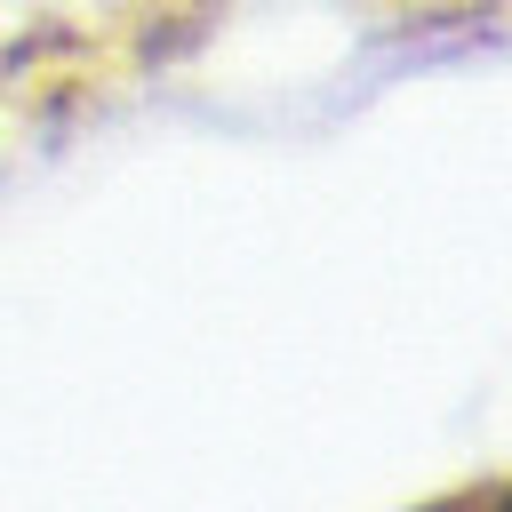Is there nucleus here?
I'll use <instances>...</instances> for the list:
<instances>
[{"label":"nucleus","instance_id":"f257e3e1","mask_svg":"<svg viewBox=\"0 0 512 512\" xmlns=\"http://www.w3.org/2000/svg\"><path fill=\"white\" fill-rule=\"evenodd\" d=\"M232 0H0V152L72 136L208 48Z\"/></svg>","mask_w":512,"mask_h":512},{"label":"nucleus","instance_id":"f03ea898","mask_svg":"<svg viewBox=\"0 0 512 512\" xmlns=\"http://www.w3.org/2000/svg\"><path fill=\"white\" fill-rule=\"evenodd\" d=\"M408 512H512V464L472 472V480H456V488H440V496H424Z\"/></svg>","mask_w":512,"mask_h":512}]
</instances>
